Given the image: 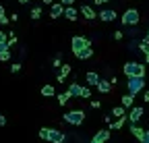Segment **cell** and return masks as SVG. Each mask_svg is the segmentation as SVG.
I'll return each mask as SVG.
<instances>
[{
    "instance_id": "1",
    "label": "cell",
    "mask_w": 149,
    "mask_h": 143,
    "mask_svg": "<svg viewBox=\"0 0 149 143\" xmlns=\"http://www.w3.org/2000/svg\"><path fill=\"white\" fill-rule=\"evenodd\" d=\"M124 75L126 77H145V64L130 60L124 64Z\"/></svg>"
},
{
    "instance_id": "2",
    "label": "cell",
    "mask_w": 149,
    "mask_h": 143,
    "mask_svg": "<svg viewBox=\"0 0 149 143\" xmlns=\"http://www.w3.org/2000/svg\"><path fill=\"white\" fill-rule=\"evenodd\" d=\"M139 10L137 8H126L124 10V15L120 17V21H122V25H126V27H135L137 23H139Z\"/></svg>"
},
{
    "instance_id": "3",
    "label": "cell",
    "mask_w": 149,
    "mask_h": 143,
    "mask_svg": "<svg viewBox=\"0 0 149 143\" xmlns=\"http://www.w3.org/2000/svg\"><path fill=\"white\" fill-rule=\"evenodd\" d=\"M128 93L130 96H137L145 89V77H128Z\"/></svg>"
},
{
    "instance_id": "4",
    "label": "cell",
    "mask_w": 149,
    "mask_h": 143,
    "mask_svg": "<svg viewBox=\"0 0 149 143\" xmlns=\"http://www.w3.org/2000/svg\"><path fill=\"white\" fill-rule=\"evenodd\" d=\"M64 122L72 124V127H79V124L85 122V112L83 110H70L64 114Z\"/></svg>"
},
{
    "instance_id": "5",
    "label": "cell",
    "mask_w": 149,
    "mask_h": 143,
    "mask_svg": "<svg viewBox=\"0 0 149 143\" xmlns=\"http://www.w3.org/2000/svg\"><path fill=\"white\" fill-rule=\"evenodd\" d=\"M85 46H89V40L85 38V35H74V38L70 40V50H72V52H79V50H83Z\"/></svg>"
},
{
    "instance_id": "6",
    "label": "cell",
    "mask_w": 149,
    "mask_h": 143,
    "mask_svg": "<svg viewBox=\"0 0 149 143\" xmlns=\"http://www.w3.org/2000/svg\"><path fill=\"white\" fill-rule=\"evenodd\" d=\"M97 19H102L104 23H112V21L118 19V13L112 10V8H102V10L97 13Z\"/></svg>"
},
{
    "instance_id": "7",
    "label": "cell",
    "mask_w": 149,
    "mask_h": 143,
    "mask_svg": "<svg viewBox=\"0 0 149 143\" xmlns=\"http://www.w3.org/2000/svg\"><path fill=\"white\" fill-rule=\"evenodd\" d=\"M48 141L50 143H64L66 141V135L62 131H58V129H50L48 131Z\"/></svg>"
},
{
    "instance_id": "8",
    "label": "cell",
    "mask_w": 149,
    "mask_h": 143,
    "mask_svg": "<svg viewBox=\"0 0 149 143\" xmlns=\"http://www.w3.org/2000/svg\"><path fill=\"white\" fill-rule=\"evenodd\" d=\"M143 106H133V108H130V112H128V120H130V124H137L139 120H141V116H143Z\"/></svg>"
},
{
    "instance_id": "9",
    "label": "cell",
    "mask_w": 149,
    "mask_h": 143,
    "mask_svg": "<svg viewBox=\"0 0 149 143\" xmlns=\"http://www.w3.org/2000/svg\"><path fill=\"white\" fill-rule=\"evenodd\" d=\"M62 13H64V6H62L60 2H52V4H50V17H52V19L62 17Z\"/></svg>"
},
{
    "instance_id": "10",
    "label": "cell",
    "mask_w": 149,
    "mask_h": 143,
    "mask_svg": "<svg viewBox=\"0 0 149 143\" xmlns=\"http://www.w3.org/2000/svg\"><path fill=\"white\" fill-rule=\"evenodd\" d=\"M79 13L85 17V19H89V21H91V19H97V13L93 10V6H89V4H83V6L79 8Z\"/></svg>"
},
{
    "instance_id": "11",
    "label": "cell",
    "mask_w": 149,
    "mask_h": 143,
    "mask_svg": "<svg viewBox=\"0 0 149 143\" xmlns=\"http://www.w3.org/2000/svg\"><path fill=\"white\" fill-rule=\"evenodd\" d=\"M62 17H66L68 21H77V19H79V10L74 8V6H64V13H62Z\"/></svg>"
},
{
    "instance_id": "12",
    "label": "cell",
    "mask_w": 149,
    "mask_h": 143,
    "mask_svg": "<svg viewBox=\"0 0 149 143\" xmlns=\"http://www.w3.org/2000/svg\"><path fill=\"white\" fill-rule=\"evenodd\" d=\"M74 56H77L79 60H87V58H91V56H93V50H91V46H85L83 50L74 52Z\"/></svg>"
},
{
    "instance_id": "13",
    "label": "cell",
    "mask_w": 149,
    "mask_h": 143,
    "mask_svg": "<svg viewBox=\"0 0 149 143\" xmlns=\"http://www.w3.org/2000/svg\"><path fill=\"white\" fill-rule=\"evenodd\" d=\"M120 106H122V108H133V106H135V96L124 93V96L120 98Z\"/></svg>"
},
{
    "instance_id": "14",
    "label": "cell",
    "mask_w": 149,
    "mask_h": 143,
    "mask_svg": "<svg viewBox=\"0 0 149 143\" xmlns=\"http://www.w3.org/2000/svg\"><path fill=\"white\" fill-rule=\"evenodd\" d=\"M95 89H97L100 93H110L112 85H110V81H106V79H100V81H97V85H95Z\"/></svg>"
},
{
    "instance_id": "15",
    "label": "cell",
    "mask_w": 149,
    "mask_h": 143,
    "mask_svg": "<svg viewBox=\"0 0 149 143\" xmlns=\"http://www.w3.org/2000/svg\"><path fill=\"white\" fill-rule=\"evenodd\" d=\"M108 139H110V129H106V131H100V133H97L95 137H93L91 141H95V143H106Z\"/></svg>"
},
{
    "instance_id": "16",
    "label": "cell",
    "mask_w": 149,
    "mask_h": 143,
    "mask_svg": "<svg viewBox=\"0 0 149 143\" xmlns=\"http://www.w3.org/2000/svg\"><path fill=\"white\" fill-rule=\"evenodd\" d=\"M85 81H87V85L95 87V85H97V81H100V75H97V73H93V70H91V73H87V75H85Z\"/></svg>"
},
{
    "instance_id": "17",
    "label": "cell",
    "mask_w": 149,
    "mask_h": 143,
    "mask_svg": "<svg viewBox=\"0 0 149 143\" xmlns=\"http://www.w3.org/2000/svg\"><path fill=\"white\" fill-rule=\"evenodd\" d=\"M70 98H79V93H81V85L79 83H70V87H68V91H66Z\"/></svg>"
},
{
    "instance_id": "18",
    "label": "cell",
    "mask_w": 149,
    "mask_h": 143,
    "mask_svg": "<svg viewBox=\"0 0 149 143\" xmlns=\"http://www.w3.org/2000/svg\"><path fill=\"white\" fill-rule=\"evenodd\" d=\"M6 50H8V35L0 31V54H2V52H6Z\"/></svg>"
},
{
    "instance_id": "19",
    "label": "cell",
    "mask_w": 149,
    "mask_h": 143,
    "mask_svg": "<svg viewBox=\"0 0 149 143\" xmlns=\"http://www.w3.org/2000/svg\"><path fill=\"white\" fill-rule=\"evenodd\" d=\"M54 93H56L54 85H50V83H48V85H44V87H42V96H44V98H52Z\"/></svg>"
},
{
    "instance_id": "20",
    "label": "cell",
    "mask_w": 149,
    "mask_h": 143,
    "mask_svg": "<svg viewBox=\"0 0 149 143\" xmlns=\"http://www.w3.org/2000/svg\"><path fill=\"white\" fill-rule=\"evenodd\" d=\"M70 70H72V66H70V64H60V70H58V75L66 79V77L70 75Z\"/></svg>"
},
{
    "instance_id": "21",
    "label": "cell",
    "mask_w": 149,
    "mask_h": 143,
    "mask_svg": "<svg viewBox=\"0 0 149 143\" xmlns=\"http://www.w3.org/2000/svg\"><path fill=\"white\" fill-rule=\"evenodd\" d=\"M124 120H126V116H122V118H118V120H114V122H110V129H112V131H116V129H122Z\"/></svg>"
},
{
    "instance_id": "22",
    "label": "cell",
    "mask_w": 149,
    "mask_h": 143,
    "mask_svg": "<svg viewBox=\"0 0 149 143\" xmlns=\"http://www.w3.org/2000/svg\"><path fill=\"white\" fill-rule=\"evenodd\" d=\"M112 116H118V118L126 116V108H122V106H116V108L112 110Z\"/></svg>"
},
{
    "instance_id": "23",
    "label": "cell",
    "mask_w": 149,
    "mask_h": 143,
    "mask_svg": "<svg viewBox=\"0 0 149 143\" xmlns=\"http://www.w3.org/2000/svg\"><path fill=\"white\" fill-rule=\"evenodd\" d=\"M130 133H133V135H135V137L139 139V137L143 135V129L139 127V124H130Z\"/></svg>"
},
{
    "instance_id": "24",
    "label": "cell",
    "mask_w": 149,
    "mask_h": 143,
    "mask_svg": "<svg viewBox=\"0 0 149 143\" xmlns=\"http://www.w3.org/2000/svg\"><path fill=\"white\" fill-rule=\"evenodd\" d=\"M79 98H83V100H89L91 98V89L85 85V87H81V93H79Z\"/></svg>"
},
{
    "instance_id": "25",
    "label": "cell",
    "mask_w": 149,
    "mask_h": 143,
    "mask_svg": "<svg viewBox=\"0 0 149 143\" xmlns=\"http://www.w3.org/2000/svg\"><path fill=\"white\" fill-rule=\"evenodd\" d=\"M137 46H139V50L143 52V54H147V52H149V42H147V40H141Z\"/></svg>"
},
{
    "instance_id": "26",
    "label": "cell",
    "mask_w": 149,
    "mask_h": 143,
    "mask_svg": "<svg viewBox=\"0 0 149 143\" xmlns=\"http://www.w3.org/2000/svg\"><path fill=\"white\" fill-rule=\"evenodd\" d=\"M8 23V17H6V13H4V6L0 4V25H6Z\"/></svg>"
},
{
    "instance_id": "27",
    "label": "cell",
    "mask_w": 149,
    "mask_h": 143,
    "mask_svg": "<svg viewBox=\"0 0 149 143\" xmlns=\"http://www.w3.org/2000/svg\"><path fill=\"white\" fill-rule=\"evenodd\" d=\"M42 17V6H33L31 8V19H40Z\"/></svg>"
},
{
    "instance_id": "28",
    "label": "cell",
    "mask_w": 149,
    "mask_h": 143,
    "mask_svg": "<svg viewBox=\"0 0 149 143\" xmlns=\"http://www.w3.org/2000/svg\"><path fill=\"white\" fill-rule=\"evenodd\" d=\"M68 100H70V96H68V93H66V91H64V93H60V96H58V104H60V106H64V104H66V102H68Z\"/></svg>"
},
{
    "instance_id": "29",
    "label": "cell",
    "mask_w": 149,
    "mask_h": 143,
    "mask_svg": "<svg viewBox=\"0 0 149 143\" xmlns=\"http://www.w3.org/2000/svg\"><path fill=\"white\" fill-rule=\"evenodd\" d=\"M139 141H141V143H149V131L143 129V135L139 137Z\"/></svg>"
},
{
    "instance_id": "30",
    "label": "cell",
    "mask_w": 149,
    "mask_h": 143,
    "mask_svg": "<svg viewBox=\"0 0 149 143\" xmlns=\"http://www.w3.org/2000/svg\"><path fill=\"white\" fill-rule=\"evenodd\" d=\"M0 60H2V62H6V60H10V50H6V52H2V54H0Z\"/></svg>"
},
{
    "instance_id": "31",
    "label": "cell",
    "mask_w": 149,
    "mask_h": 143,
    "mask_svg": "<svg viewBox=\"0 0 149 143\" xmlns=\"http://www.w3.org/2000/svg\"><path fill=\"white\" fill-rule=\"evenodd\" d=\"M48 131H50L48 127H44V129H40V137H42L44 141H48Z\"/></svg>"
},
{
    "instance_id": "32",
    "label": "cell",
    "mask_w": 149,
    "mask_h": 143,
    "mask_svg": "<svg viewBox=\"0 0 149 143\" xmlns=\"http://www.w3.org/2000/svg\"><path fill=\"white\" fill-rule=\"evenodd\" d=\"M19 70H21V64H19V62H13V64H10V73H19Z\"/></svg>"
},
{
    "instance_id": "33",
    "label": "cell",
    "mask_w": 149,
    "mask_h": 143,
    "mask_svg": "<svg viewBox=\"0 0 149 143\" xmlns=\"http://www.w3.org/2000/svg\"><path fill=\"white\" fill-rule=\"evenodd\" d=\"M122 38H124V33H122V31H114V40H116V42H120Z\"/></svg>"
},
{
    "instance_id": "34",
    "label": "cell",
    "mask_w": 149,
    "mask_h": 143,
    "mask_svg": "<svg viewBox=\"0 0 149 143\" xmlns=\"http://www.w3.org/2000/svg\"><path fill=\"white\" fill-rule=\"evenodd\" d=\"M60 4H62V6H72L74 0H60Z\"/></svg>"
},
{
    "instance_id": "35",
    "label": "cell",
    "mask_w": 149,
    "mask_h": 143,
    "mask_svg": "<svg viewBox=\"0 0 149 143\" xmlns=\"http://www.w3.org/2000/svg\"><path fill=\"white\" fill-rule=\"evenodd\" d=\"M100 106H102V104H100L97 100H93V102H91V108H95V110H97V108H100Z\"/></svg>"
},
{
    "instance_id": "36",
    "label": "cell",
    "mask_w": 149,
    "mask_h": 143,
    "mask_svg": "<svg viewBox=\"0 0 149 143\" xmlns=\"http://www.w3.org/2000/svg\"><path fill=\"white\" fill-rule=\"evenodd\" d=\"M143 100L149 102V89H145V91H143Z\"/></svg>"
},
{
    "instance_id": "37",
    "label": "cell",
    "mask_w": 149,
    "mask_h": 143,
    "mask_svg": "<svg viewBox=\"0 0 149 143\" xmlns=\"http://www.w3.org/2000/svg\"><path fill=\"white\" fill-rule=\"evenodd\" d=\"M4 124H6V116L0 114V127H4Z\"/></svg>"
},
{
    "instance_id": "38",
    "label": "cell",
    "mask_w": 149,
    "mask_h": 143,
    "mask_svg": "<svg viewBox=\"0 0 149 143\" xmlns=\"http://www.w3.org/2000/svg\"><path fill=\"white\" fill-rule=\"evenodd\" d=\"M8 21H13V23L19 21V15H10V17H8Z\"/></svg>"
},
{
    "instance_id": "39",
    "label": "cell",
    "mask_w": 149,
    "mask_h": 143,
    "mask_svg": "<svg viewBox=\"0 0 149 143\" xmlns=\"http://www.w3.org/2000/svg\"><path fill=\"white\" fill-rule=\"evenodd\" d=\"M104 2H108V0H93V4H104Z\"/></svg>"
},
{
    "instance_id": "40",
    "label": "cell",
    "mask_w": 149,
    "mask_h": 143,
    "mask_svg": "<svg viewBox=\"0 0 149 143\" xmlns=\"http://www.w3.org/2000/svg\"><path fill=\"white\" fill-rule=\"evenodd\" d=\"M42 2H44V4H52V0H42Z\"/></svg>"
},
{
    "instance_id": "41",
    "label": "cell",
    "mask_w": 149,
    "mask_h": 143,
    "mask_svg": "<svg viewBox=\"0 0 149 143\" xmlns=\"http://www.w3.org/2000/svg\"><path fill=\"white\" fill-rule=\"evenodd\" d=\"M19 2H21V4H27V2H29V0H19Z\"/></svg>"
},
{
    "instance_id": "42",
    "label": "cell",
    "mask_w": 149,
    "mask_h": 143,
    "mask_svg": "<svg viewBox=\"0 0 149 143\" xmlns=\"http://www.w3.org/2000/svg\"><path fill=\"white\" fill-rule=\"evenodd\" d=\"M145 60H147V62H149V52H147V54H145Z\"/></svg>"
},
{
    "instance_id": "43",
    "label": "cell",
    "mask_w": 149,
    "mask_h": 143,
    "mask_svg": "<svg viewBox=\"0 0 149 143\" xmlns=\"http://www.w3.org/2000/svg\"><path fill=\"white\" fill-rule=\"evenodd\" d=\"M145 40H147V42H149V31H147V38H145Z\"/></svg>"
},
{
    "instance_id": "44",
    "label": "cell",
    "mask_w": 149,
    "mask_h": 143,
    "mask_svg": "<svg viewBox=\"0 0 149 143\" xmlns=\"http://www.w3.org/2000/svg\"><path fill=\"white\" fill-rule=\"evenodd\" d=\"M89 143H95V141H89Z\"/></svg>"
}]
</instances>
